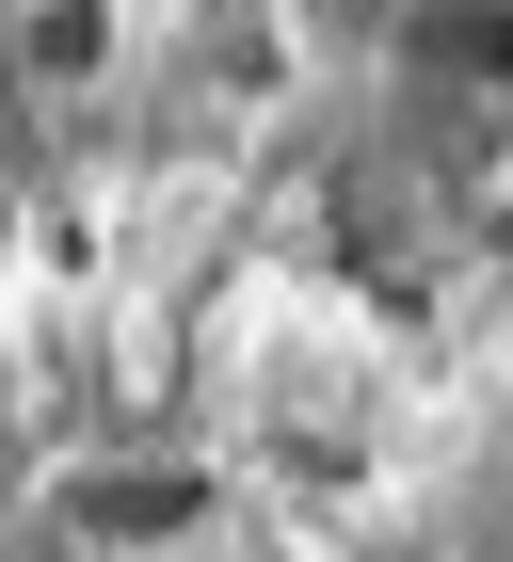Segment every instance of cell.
Returning a JSON list of instances; mask_svg holds the SVG:
<instances>
[{
    "label": "cell",
    "instance_id": "obj_4",
    "mask_svg": "<svg viewBox=\"0 0 513 562\" xmlns=\"http://www.w3.org/2000/svg\"><path fill=\"white\" fill-rule=\"evenodd\" d=\"M498 273H513V210H498Z\"/></svg>",
    "mask_w": 513,
    "mask_h": 562
},
{
    "label": "cell",
    "instance_id": "obj_1",
    "mask_svg": "<svg viewBox=\"0 0 513 562\" xmlns=\"http://www.w3.org/2000/svg\"><path fill=\"white\" fill-rule=\"evenodd\" d=\"M48 498H65V530H81V547H176V530H209L225 482L193 467V450H81Z\"/></svg>",
    "mask_w": 513,
    "mask_h": 562
},
{
    "label": "cell",
    "instance_id": "obj_3",
    "mask_svg": "<svg viewBox=\"0 0 513 562\" xmlns=\"http://www.w3.org/2000/svg\"><path fill=\"white\" fill-rule=\"evenodd\" d=\"M96 48H113V0H33V65L48 81H81Z\"/></svg>",
    "mask_w": 513,
    "mask_h": 562
},
{
    "label": "cell",
    "instance_id": "obj_2",
    "mask_svg": "<svg viewBox=\"0 0 513 562\" xmlns=\"http://www.w3.org/2000/svg\"><path fill=\"white\" fill-rule=\"evenodd\" d=\"M385 65L418 97H513V0H401Z\"/></svg>",
    "mask_w": 513,
    "mask_h": 562
}]
</instances>
